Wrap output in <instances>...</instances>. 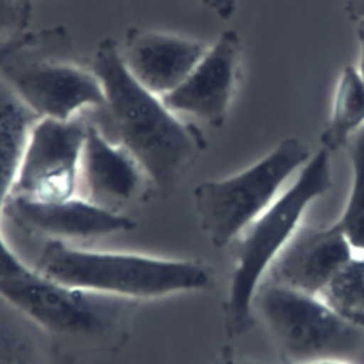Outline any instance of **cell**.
I'll return each instance as SVG.
<instances>
[{
    "label": "cell",
    "mask_w": 364,
    "mask_h": 364,
    "mask_svg": "<svg viewBox=\"0 0 364 364\" xmlns=\"http://www.w3.org/2000/svg\"><path fill=\"white\" fill-rule=\"evenodd\" d=\"M91 70L105 95V105L94 109L100 119L91 122L136 159L155 195H171L206 151L203 131L135 81L121 60L117 40L105 37L98 43Z\"/></svg>",
    "instance_id": "1"
},
{
    "label": "cell",
    "mask_w": 364,
    "mask_h": 364,
    "mask_svg": "<svg viewBox=\"0 0 364 364\" xmlns=\"http://www.w3.org/2000/svg\"><path fill=\"white\" fill-rule=\"evenodd\" d=\"M0 296L74 358L121 351L139 306V301L71 286L33 269L0 282Z\"/></svg>",
    "instance_id": "2"
},
{
    "label": "cell",
    "mask_w": 364,
    "mask_h": 364,
    "mask_svg": "<svg viewBox=\"0 0 364 364\" xmlns=\"http://www.w3.org/2000/svg\"><path fill=\"white\" fill-rule=\"evenodd\" d=\"M27 266L54 280L135 301L203 291L215 284L212 266L199 259H168L134 252L44 242Z\"/></svg>",
    "instance_id": "3"
},
{
    "label": "cell",
    "mask_w": 364,
    "mask_h": 364,
    "mask_svg": "<svg viewBox=\"0 0 364 364\" xmlns=\"http://www.w3.org/2000/svg\"><path fill=\"white\" fill-rule=\"evenodd\" d=\"M331 155L318 149L282 192L232 243L233 266L222 303L223 328L233 340L253 328V300L270 266L301 226L307 208L333 188Z\"/></svg>",
    "instance_id": "4"
},
{
    "label": "cell",
    "mask_w": 364,
    "mask_h": 364,
    "mask_svg": "<svg viewBox=\"0 0 364 364\" xmlns=\"http://www.w3.org/2000/svg\"><path fill=\"white\" fill-rule=\"evenodd\" d=\"M310 158V146L297 136H289L246 169L198 183L192 191L193 206L209 243L218 249L232 245Z\"/></svg>",
    "instance_id": "5"
},
{
    "label": "cell",
    "mask_w": 364,
    "mask_h": 364,
    "mask_svg": "<svg viewBox=\"0 0 364 364\" xmlns=\"http://www.w3.org/2000/svg\"><path fill=\"white\" fill-rule=\"evenodd\" d=\"M253 311L262 318L282 364L350 361L364 353V327L346 321L317 296L263 280Z\"/></svg>",
    "instance_id": "6"
},
{
    "label": "cell",
    "mask_w": 364,
    "mask_h": 364,
    "mask_svg": "<svg viewBox=\"0 0 364 364\" xmlns=\"http://www.w3.org/2000/svg\"><path fill=\"white\" fill-rule=\"evenodd\" d=\"M68 44L70 37L63 26L37 31L34 41L0 71L18 98L40 118L68 121L105 105L102 85L92 70L60 57L57 47Z\"/></svg>",
    "instance_id": "7"
},
{
    "label": "cell",
    "mask_w": 364,
    "mask_h": 364,
    "mask_svg": "<svg viewBox=\"0 0 364 364\" xmlns=\"http://www.w3.org/2000/svg\"><path fill=\"white\" fill-rule=\"evenodd\" d=\"M136 223L124 213L105 210L81 196L64 200H33L10 195L1 219L0 230L20 256L24 247L30 250L24 263L44 242H77L129 232Z\"/></svg>",
    "instance_id": "8"
},
{
    "label": "cell",
    "mask_w": 364,
    "mask_h": 364,
    "mask_svg": "<svg viewBox=\"0 0 364 364\" xmlns=\"http://www.w3.org/2000/svg\"><path fill=\"white\" fill-rule=\"evenodd\" d=\"M88 119L38 118L33 125L11 195L53 202L77 196Z\"/></svg>",
    "instance_id": "9"
},
{
    "label": "cell",
    "mask_w": 364,
    "mask_h": 364,
    "mask_svg": "<svg viewBox=\"0 0 364 364\" xmlns=\"http://www.w3.org/2000/svg\"><path fill=\"white\" fill-rule=\"evenodd\" d=\"M242 61V40L236 30H223L188 77L164 104L175 114L192 117L212 128H222L236 91Z\"/></svg>",
    "instance_id": "10"
},
{
    "label": "cell",
    "mask_w": 364,
    "mask_h": 364,
    "mask_svg": "<svg viewBox=\"0 0 364 364\" xmlns=\"http://www.w3.org/2000/svg\"><path fill=\"white\" fill-rule=\"evenodd\" d=\"M77 195L105 210L124 213L129 206L145 202L155 193L136 159L105 138L88 119Z\"/></svg>",
    "instance_id": "11"
},
{
    "label": "cell",
    "mask_w": 364,
    "mask_h": 364,
    "mask_svg": "<svg viewBox=\"0 0 364 364\" xmlns=\"http://www.w3.org/2000/svg\"><path fill=\"white\" fill-rule=\"evenodd\" d=\"M208 47L195 38L132 26L124 34L119 54L135 81L162 98L188 77Z\"/></svg>",
    "instance_id": "12"
},
{
    "label": "cell",
    "mask_w": 364,
    "mask_h": 364,
    "mask_svg": "<svg viewBox=\"0 0 364 364\" xmlns=\"http://www.w3.org/2000/svg\"><path fill=\"white\" fill-rule=\"evenodd\" d=\"M354 256L351 245L334 223L300 226L264 280L317 296Z\"/></svg>",
    "instance_id": "13"
},
{
    "label": "cell",
    "mask_w": 364,
    "mask_h": 364,
    "mask_svg": "<svg viewBox=\"0 0 364 364\" xmlns=\"http://www.w3.org/2000/svg\"><path fill=\"white\" fill-rule=\"evenodd\" d=\"M43 330L0 296V364H75Z\"/></svg>",
    "instance_id": "14"
},
{
    "label": "cell",
    "mask_w": 364,
    "mask_h": 364,
    "mask_svg": "<svg viewBox=\"0 0 364 364\" xmlns=\"http://www.w3.org/2000/svg\"><path fill=\"white\" fill-rule=\"evenodd\" d=\"M38 118L0 75V219L13 192L28 134Z\"/></svg>",
    "instance_id": "15"
},
{
    "label": "cell",
    "mask_w": 364,
    "mask_h": 364,
    "mask_svg": "<svg viewBox=\"0 0 364 364\" xmlns=\"http://www.w3.org/2000/svg\"><path fill=\"white\" fill-rule=\"evenodd\" d=\"M364 127V78L358 68L346 65L338 77L330 118L320 135V148L330 155L346 148Z\"/></svg>",
    "instance_id": "16"
},
{
    "label": "cell",
    "mask_w": 364,
    "mask_h": 364,
    "mask_svg": "<svg viewBox=\"0 0 364 364\" xmlns=\"http://www.w3.org/2000/svg\"><path fill=\"white\" fill-rule=\"evenodd\" d=\"M317 297L346 321L364 327V257L346 263Z\"/></svg>",
    "instance_id": "17"
},
{
    "label": "cell",
    "mask_w": 364,
    "mask_h": 364,
    "mask_svg": "<svg viewBox=\"0 0 364 364\" xmlns=\"http://www.w3.org/2000/svg\"><path fill=\"white\" fill-rule=\"evenodd\" d=\"M351 188L341 215L333 222L346 236L355 256L364 257V127L348 141Z\"/></svg>",
    "instance_id": "18"
},
{
    "label": "cell",
    "mask_w": 364,
    "mask_h": 364,
    "mask_svg": "<svg viewBox=\"0 0 364 364\" xmlns=\"http://www.w3.org/2000/svg\"><path fill=\"white\" fill-rule=\"evenodd\" d=\"M30 0H0V41L28 31Z\"/></svg>",
    "instance_id": "19"
},
{
    "label": "cell",
    "mask_w": 364,
    "mask_h": 364,
    "mask_svg": "<svg viewBox=\"0 0 364 364\" xmlns=\"http://www.w3.org/2000/svg\"><path fill=\"white\" fill-rule=\"evenodd\" d=\"M30 267L14 252L0 230V282L17 276Z\"/></svg>",
    "instance_id": "20"
},
{
    "label": "cell",
    "mask_w": 364,
    "mask_h": 364,
    "mask_svg": "<svg viewBox=\"0 0 364 364\" xmlns=\"http://www.w3.org/2000/svg\"><path fill=\"white\" fill-rule=\"evenodd\" d=\"M36 36L37 31H26L16 37L0 41V71L13 57H16L26 47H28L34 41Z\"/></svg>",
    "instance_id": "21"
},
{
    "label": "cell",
    "mask_w": 364,
    "mask_h": 364,
    "mask_svg": "<svg viewBox=\"0 0 364 364\" xmlns=\"http://www.w3.org/2000/svg\"><path fill=\"white\" fill-rule=\"evenodd\" d=\"M199 1L222 20L232 18L237 7V0H199Z\"/></svg>",
    "instance_id": "22"
},
{
    "label": "cell",
    "mask_w": 364,
    "mask_h": 364,
    "mask_svg": "<svg viewBox=\"0 0 364 364\" xmlns=\"http://www.w3.org/2000/svg\"><path fill=\"white\" fill-rule=\"evenodd\" d=\"M344 10L350 21L358 26H364V0H346Z\"/></svg>",
    "instance_id": "23"
},
{
    "label": "cell",
    "mask_w": 364,
    "mask_h": 364,
    "mask_svg": "<svg viewBox=\"0 0 364 364\" xmlns=\"http://www.w3.org/2000/svg\"><path fill=\"white\" fill-rule=\"evenodd\" d=\"M216 364H242V363L237 361V358L233 353V348L230 346H225L220 350V354H219V358H218Z\"/></svg>",
    "instance_id": "24"
},
{
    "label": "cell",
    "mask_w": 364,
    "mask_h": 364,
    "mask_svg": "<svg viewBox=\"0 0 364 364\" xmlns=\"http://www.w3.org/2000/svg\"><path fill=\"white\" fill-rule=\"evenodd\" d=\"M357 37H358V44H360V58H358V71L364 78V26L357 27Z\"/></svg>",
    "instance_id": "25"
},
{
    "label": "cell",
    "mask_w": 364,
    "mask_h": 364,
    "mask_svg": "<svg viewBox=\"0 0 364 364\" xmlns=\"http://www.w3.org/2000/svg\"><path fill=\"white\" fill-rule=\"evenodd\" d=\"M247 364H267V363H247ZM301 364H350V361H343V360H317V361L301 363Z\"/></svg>",
    "instance_id": "26"
}]
</instances>
